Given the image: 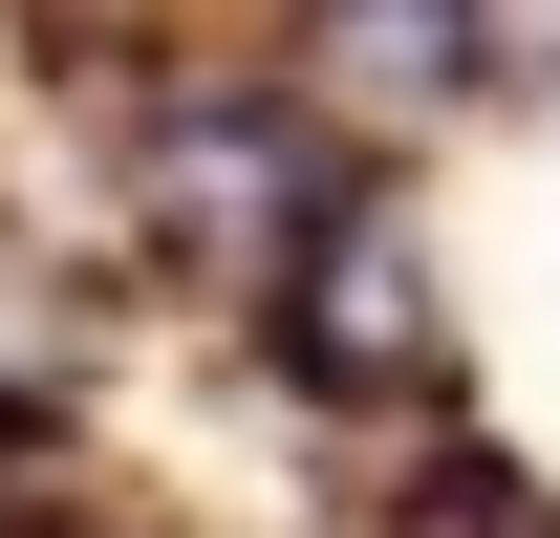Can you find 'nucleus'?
Returning <instances> with one entry per match:
<instances>
[{
    "label": "nucleus",
    "mask_w": 560,
    "mask_h": 538,
    "mask_svg": "<svg viewBox=\"0 0 560 538\" xmlns=\"http://www.w3.org/2000/svg\"><path fill=\"white\" fill-rule=\"evenodd\" d=\"M130 237L195 280V302H259V280L324 237V151H302V108H259V86L151 108V151H130Z\"/></svg>",
    "instance_id": "f257e3e1"
},
{
    "label": "nucleus",
    "mask_w": 560,
    "mask_h": 538,
    "mask_svg": "<svg viewBox=\"0 0 560 538\" xmlns=\"http://www.w3.org/2000/svg\"><path fill=\"white\" fill-rule=\"evenodd\" d=\"M259 324H280V366L324 409H410V388H453V280H431V237L388 195H324V237L259 280Z\"/></svg>",
    "instance_id": "f03ea898"
}]
</instances>
